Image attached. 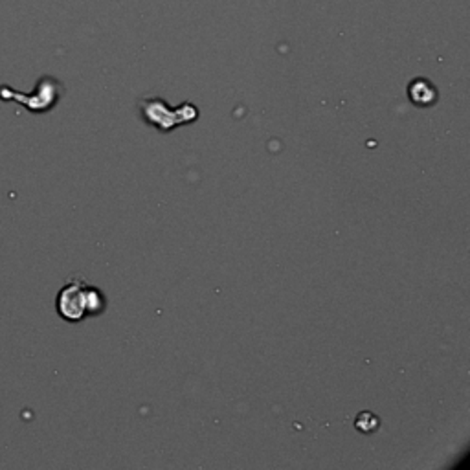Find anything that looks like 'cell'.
Segmentation results:
<instances>
[{"instance_id": "3957f363", "label": "cell", "mask_w": 470, "mask_h": 470, "mask_svg": "<svg viewBox=\"0 0 470 470\" xmlns=\"http://www.w3.org/2000/svg\"><path fill=\"white\" fill-rule=\"evenodd\" d=\"M437 97V92L432 83L426 79H415L409 85V100H414L415 105H432Z\"/></svg>"}, {"instance_id": "7a4b0ae2", "label": "cell", "mask_w": 470, "mask_h": 470, "mask_svg": "<svg viewBox=\"0 0 470 470\" xmlns=\"http://www.w3.org/2000/svg\"><path fill=\"white\" fill-rule=\"evenodd\" d=\"M86 281L70 279L57 296V311L68 322H79L86 316Z\"/></svg>"}, {"instance_id": "6da1fadb", "label": "cell", "mask_w": 470, "mask_h": 470, "mask_svg": "<svg viewBox=\"0 0 470 470\" xmlns=\"http://www.w3.org/2000/svg\"><path fill=\"white\" fill-rule=\"evenodd\" d=\"M138 105H140L143 120L152 123L158 131L162 132H169L175 127L195 122L198 116L197 107L187 102L182 103L178 109L177 107L173 109V107L167 105L166 100H162V97H143Z\"/></svg>"}, {"instance_id": "277c9868", "label": "cell", "mask_w": 470, "mask_h": 470, "mask_svg": "<svg viewBox=\"0 0 470 470\" xmlns=\"http://www.w3.org/2000/svg\"><path fill=\"white\" fill-rule=\"evenodd\" d=\"M105 311V296L100 288L86 285V314L96 316Z\"/></svg>"}]
</instances>
